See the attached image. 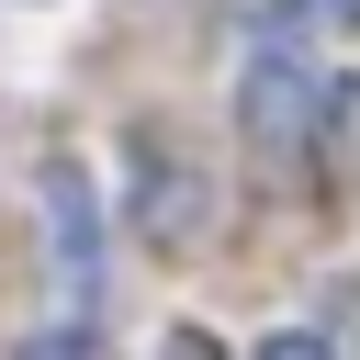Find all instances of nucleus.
Returning a JSON list of instances; mask_svg holds the SVG:
<instances>
[{
  "label": "nucleus",
  "instance_id": "f257e3e1",
  "mask_svg": "<svg viewBox=\"0 0 360 360\" xmlns=\"http://www.w3.org/2000/svg\"><path fill=\"white\" fill-rule=\"evenodd\" d=\"M304 101H315V68H304V56H259V68H248V135H259V146H292Z\"/></svg>",
  "mask_w": 360,
  "mask_h": 360
},
{
  "label": "nucleus",
  "instance_id": "20e7f679",
  "mask_svg": "<svg viewBox=\"0 0 360 360\" xmlns=\"http://www.w3.org/2000/svg\"><path fill=\"white\" fill-rule=\"evenodd\" d=\"M259 360H326V338H270Z\"/></svg>",
  "mask_w": 360,
  "mask_h": 360
},
{
  "label": "nucleus",
  "instance_id": "f03ea898",
  "mask_svg": "<svg viewBox=\"0 0 360 360\" xmlns=\"http://www.w3.org/2000/svg\"><path fill=\"white\" fill-rule=\"evenodd\" d=\"M22 360H101V338L90 326H45V338H22Z\"/></svg>",
  "mask_w": 360,
  "mask_h": 360
},
{
  "label": "nucleus",
  "instance_id": "7ed1b4c3",
  "mask_svg": "<svg viewBox=\"0 0 360 360\" xmlns=\"http://www.w3.org/2000/svg\"><path fill=\"white\" fill-rule=\"evenodd\" d=\"M158 360H225V349H214V338H202V326H180V338H169V349H158Z\"/></svg>",
  "mask_w": 360,
  "mask_h": 360
}]
</instances>
